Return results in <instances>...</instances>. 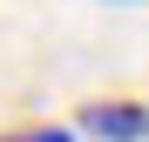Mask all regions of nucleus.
Instances as JSON below:
<instances>
[{
  "instance_id": "nucleus-1",
  "label": "nucleus",
  "mask_w": 149,
  "mask_h": 142,
  "mask_svg": "<svg viewBox=\"0 0 149 142\" xmlns=\"http://www.w3.org/2000/svg\"><path fill=\"white\" fill-rule=\"evenodd\" d=\"M81 135H102V142H149V102H88V108H81Z\"/></svg>"
},
{
  "instance_id": "nucleus-2",
  "label": "nucleus",
  "mask_w": 149,
  "mask_h": 142,
  "mask_svg": "<svg viewBox=\"0 0 149 142\" xmlns=\"http://www.w3.org/2000/svg\"><path fill=\"white\" fill-rule=\"evenodd\" d=\"M0 142H74V129H14V135H0Z\"/></svg>"
}]
</instances>
